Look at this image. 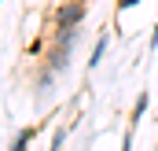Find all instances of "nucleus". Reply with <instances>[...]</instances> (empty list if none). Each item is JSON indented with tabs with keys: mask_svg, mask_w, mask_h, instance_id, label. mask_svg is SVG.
<instances>
[{
	"mask_svg": "<svg viewBox=\"0 0 158 151\" xmlns=\"http://www.w3.org/2000/svg\"><path fill=\"white\" fill-rule=\"evenodd\" d=\"M88 15V4L85 0H63L55 11H52V26L55 30H66V26H81Z\"/></svg>",
	"mask_w": 158,
	"mask_h": 151,
	"instance_id": "obj_1",
	"label": "nucleus"
},
{
	"mask_svg": "<svg viewBox=\"0 0 158 151\" xmlns=\"http://www.w3.org/2000/svg\"><path fill=\"white\" fill-rule=\"evenodd\" d=\"M55 70H48L44 63H40V70H37V77H33V100H37V107H48V100L55 96Z\"/></svg>",
	"mask_w": 158,
	"mask_h": 151,
	"instance_id": "obj_2",
	"label": "nucleus"
},
{
	"mask_svg": "<svg viewBox=\"0 0 158 151\" xmlns=\"http://www.w3.org/2000/svg\"><path fill=\"white\" fill-rule=\"evenodd\" d=\"M74 63V48H63V44H48L44 48V67L55 70V74H66Z\"/></svg>",
	"mask_w": 158,
	"mask_h": 151,
	"instance_id": "obj_3",
	"label": "nucleus"
},
{
	"mask_svg": "<svg viewBox=\"0 0 158 151\" xmlns=\"http://www.w3.org/2000/svg\"><path fill=\"white\" fill-rule=\"evenodd\" d=\"M107 44H110V33H99L96 48H92V55H88V70H96V67L103 63V55H107Z\"/></svg>",
	"mask_w": 158,
	"mask_h": 151,
	"instance_id": "obj_4",
	"label": "nucleus"
},
{
	"mask_svg": "<svg viewBox=\"0 0 158 151\" xmlns=\"http://www.w3.org/2000/svg\"><path fill=\"white\" fill-rule=\"evenodd\" d=\"M33 136H37V125H30V129H22V133H15V136H11V148H15V151L30 148V144H33Z\"/></svg>",
	"mask_w": 158,
	"mask_h": 151,
	"instance_id": "obj_5",
	"label": "nucleus"
},
{
	"mask_svg": "<svg viewBox=\"0 0 158 151\" xmlns=\"http://www.w3.org/2000/svg\"><path fill=\"white\" fill-rule=\"evenodd\" d=\"M143 111H147V92H140V100H136V107H132V129L140 125V118H143Z\"/></svg>",
	"mask_w": 158,
	"mask_h": 151,
	"instance_id": "obj_6",
	"label": "nucleus"
},
{
	"mask_svg": "<svg viewBox=\"0 0 158 151\" xmlns=\"http://www.w3.org/2000/svg\"><path fill=\"white\" fill-rule=\"evenodd\" d=\"M66 133H70V129H55V133H52V148H63V144H66Z\"/></svg>",
	"mask_w": 158,
	"mask_h": 151,
	"instance_id": "obj_7",
	"label": "nucleus"
},
{
	"mask_svg": "<svg viewBox=\"0 0 158 151\" xmlns=\"http://www.w3.org/2000/svg\"><path fill=\"white\" fill-rule=\"evenodd\" d=\"M132 4H140V0H118V11H129Z\"/></svg>",
	"mask_w": 158,
	"mask_h": 151,
	"instance_id": "obj_8",
	"label": "nucleus"
},
{
	"mask_svg": "<svg viewBox=\"0 0 158 151\" xmlns=\"http://www.w3.org/2000/svg\"><path fill=\"white\" fill-rule=\"evenodd\" d=\"M151 48H158V26H155V33H151Z\"/></svg>",
	"mask_w": 158,
	"mask_h": 151,
	"instance_id": "obj_9",
	"label": "nucleus"
}]
</instances>
